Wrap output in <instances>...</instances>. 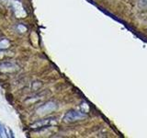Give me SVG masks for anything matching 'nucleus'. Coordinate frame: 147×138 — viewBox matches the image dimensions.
<instances>
[{"instance_id": "f257e3e1", "label": "nucleus", "mask_w": 147, "mask_h": 138, "mask_svg": "<svg viewBox=\"0 0 147 138\" xmlns=\"http://www.w3.org/2000/svg\"><path fill=\"white\" fill-rule=\"evenodd\" d=\"M86 117V113L82 112H77V110H71L68 112L63 117V121L66 122H76L79 121V120H83Z\"/></svg>"}, {"instance_id": "f03ea898", "label": "nucleus", "mask_w": 147, "mask_h": 138, "mask_svg": "<svg viewBox=\"0 0 147 138\" xmlns=\"http://www.w3.org/2000/svg\"><path fill=\"white\" fill-rule=\"evenodd\" d=\"M56 108H57L56 103L50 101V102H47V103H45L43 105H41L40 107L37 110V112H38L39 114L43 115L45 113H49V112H53L54 110H56Z\"/></svg>"}, {"instance_id": "7ed1b4c3", "label": "nucleus", "mask_w": 147, "mask_h": 138, "mask_svg": "<svg viewBox=\"0 0 147 138\" xmlns=\"http://www.w3.org/2000/svg\"><path fill=\"white\" fill-rule=\"evenodd\" d=\"M57 122L56 118L51 117V118H47L44 120H41L40 122H37L35 123H33L30 126L31 128H40V127H45V126H50L53 125V124H55Z\"/></svg>"}, {"instance_id": "20e7f679", "label": "nucleus", "mask_w": 147, "mask_h": 138, "mask_svg": "<svg viewBox=\"0 0 147 138\" xmlns=\"http://www.w3.org/2000/svg\"><path fill=\"white\" fill-rule=\"evenodd\" d=\"M10 2L12 4V7L14 8V11H15L16 16L18 18H22L23 16H25L26 13L23 10V7L20 2L16 1V0H10Z\"/></svg>"}, {"instance_id": "39448f33", "label": "nucleus", "mask_w": 147, "mask_h": 138, "mask_svg": "<svg viewBox=\"0 0 147 138\" xmlns=\"http://www.w3.org/2000/svg\"><path fill=\"white\" fill-rule=\"evenodd\" d=\"M9 45V41L7 39H3L0 41V49H5L7 48Z\"/></svg>"}, {"instance_id": "423d86ee", "label": "nucleus", "mask_w": 147, "mask_h": 138, "mask_svg": "<svg viewBox=\"0 0 147 138\" xmlns=\"http://www.w3.org/2000/svg\"><path fill=\"white\" fill-rule=\"evenodd\" d=\"M5 135H6V132H5V129H4V127L2 126V124L0 123V137H4V136H6Z\"/></svg>"}, {"instance_id": "0eeeda50", "label": "nucleus", "mask_w": 147, "mask_h": 138, "mask_svg": "<svg viewBox=\"0 0 147 138\" xmlns=\"http://www.w3.org/2000/svg\"><path fill=\"white\" fill-rule=\"evenodd\" d=\"M18 29L20 30V32H23L24 30H26V28H25L24 26H22V25H18Z\"/></svg>"}, {"instance_id": "6e6552de", "label": "nucleus", "mask_w": 147, "mask_h": 138, "mask_svg": "<svg viewBox=\"0 0 147 138\" xmlns=\"http://www.w3.org/2000/svg\"><path fill=\"white\" fill-rule=\"evenodd\" d=\"M144 1H146V2H147V0H144Z\"/></svg>"}]
</instances>
